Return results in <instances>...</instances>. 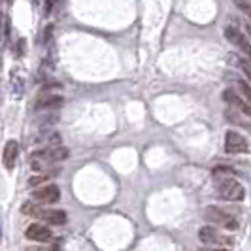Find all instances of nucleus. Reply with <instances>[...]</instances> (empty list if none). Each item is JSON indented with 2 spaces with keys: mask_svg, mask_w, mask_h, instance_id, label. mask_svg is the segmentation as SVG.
Returning <instances> with one entry per match:
<instances>
[{
  "mask_svg": "<svg viewBox=\"0 0 251 251\" xmlns=\"http://www.w3.org/2000/svg\"><path fill=\"white\" fill-rule=\"evenodd\" d=\"M215 189H217V197L228 202H240L244 201V187L238 183L234 177H219L215 179Z\"/></svg>",
  "mask_w": 251,
  "mask_h": 251,
  "instance_id": "f257e3e1",
  "label": "nucleus"
},
{
  "mask_svg": "<svg viewBox=\"0 0 251 251\" xmlns=\"http://www.w3.org/2000/svg\"><path fill=\"white\" fill-rule=\"evenodd\" d=\"M202 215H204L206 221L215 223V225L223 226V228H228V230L238 228V219H236L232 214H228V212H225V210L217 208V206H208V208L202 212Z\"/></svg>",
  "mask_w": 251,
  "mask_h": 251,
  "instance_id": "f03ea898",
  "label": "nucleus"
},
{
  "mask_svg": "<svg viewBox=\"0 0 251 251\" xmlns=\"http://www.w3.org/2000/svg\"><path fill=\"white\" fill-rule=\"evenodd\" d=\"M23 214H30L42 219V221H48L51 225H64L66 223V214L63 210H40L32 204H23Z\"/></svg>",
  "mask_w": 251,
  "mask_h": 251,
  "instance_id": "7ed1b4c3",
  "label": "nucleus"
},
{
  "mask_svg": "<svg viewBox=\"0 0 251 251\" xmlns=\"http://www.w3.org/2000/svg\"><path fill=\"white\" fill-rule=\"evenodd\" d=\"M225 151L226 153H248L250 142L236 130H228L225 136Z\"/></svg>",
  "mask_w": 251,
  "mask_h": 251,
  "instance_id": "20e7f679",
  "label": "nucleus"
},
{
  "mask_svg": "<svg viewBox=\"0 0 251 251\" xmlns=\"http://www.w3.org/2000/svg\"><path fill=\"white\" fill-rule=\"evenodd\" d=\"M223 100L232 108V110H236V112L244 113V115H248L250 117L251 115V106L250 102L246 100V99H242V97H238L232 89H225L223 91Z\"/></svg>",
  "mask_w": 251,
  "mask_h": 251,
  "instance_id": "39448f33",
  "label": "nucleus"
},
{
  "mask_svg": "<svg viewBox=\"0 0 251 251\" xmlns=\"http://www.w3.org/2000/svg\"><path fill=\"white\" fill-rule=\"evenodd\" d=\"M34 201L42 202V204H55V202L61 201V189L57 185H44V187H38L32 193Z\"/></svg>",
  "mask_w": 251,
  "mask_h": 251,
  "instance_id": "423d86ee",
  "label": "nucleus"
},
{
  "mask_svg": "<svg viewBox=\"0 0 251 251\" xmlns=\"http://www.w3.org/2000/svg\"><path fill=\"white\" fill-rule=\"evenodd\" d=\"M225 38L230 42V44H234L236 48H240L244 53H250V40H248V36H244L242 30L236 28L234 25L225 26Z\"/></svg>",
  "mask_w": 251,
  "mask_h": 251,
  "instance_id": "0eeeda50",
  "label": "nucleus"
},
{
  "mask_svg": "<svg viewBox=\"0 0 251 251\" xmlns=\"http://www.w3.org/2000/svg\"><path fill=\"white\" fill-rule=\"evenodd\" d=\"M25 236H26V240L42 242V244H44V242H50L53 234H51V230L46 225H42V223H32V225L26 226Z\"/></svg>",
  "mask_w": 251,
  "mask_h": 251,
  "instance_id": "6e6552de",
  "label": "nucleus"
},
{
  "mask_svg": "<svg viewBox=\"0 0 251 251\" xmlns=\"http://www.w3.org/2000/svg\"><path fill=\"white\" fill-rule=\"evenodd\" d=\"M17 153H19V144L15 140H8L6 146H4V155H2V161H4V168L8 172H12L15 168V161H17Z\"/></svg>",
  "mask_w": 251,
  "mask_h": 251,
  "instance_id": "1a4fd4ad",
  "label": "nucleus"
},
{
  "mask_svg": "<svg viewBox=\"0 0 251 251\" xmlns=\"http://www.w3.org/2000/svg\"><path fill=\"white\" fill-rule=\"evenodd\" d=\"M199 238H201L202 244H223L225 238L221 236V232L212 225H204L199 230Z\"/></svg>",
  "mask_w": 251,
  "mask_h": 251,
  "instance_id": "9d476101",
  "label": "nucleus"
},
{
  "mask_svg": "<svg viewBox=\"0 0 251 251\" xmlns=\"http://www.w3.org/2000/svg\"><path fill=\"white\" fill-rule=\"evenodd\" d=\"M64 104V99L59 95H44L42 99H38L36 110H57Z\"/></svg>",
  "mask_w": 251,
  "mask_h": 251,
  "instance_id": "9b49d317",
  "label": "nucleus"
},
{
  "mask_svg": "<svg viewBox=\"0 0 251 251\" xmlns=\"http://www.w3.org/2000/svg\"><path fill=\"white\" fill-rule=\"evenodd\" d=\"M226 119H228L230 123H234V125H240V126H244V128H250V117L244 115V113L236 112V110H228V112H226Z\"/></svg>",
  "mask_w": 251,
  "mask_h": 251,
  "instance_id": "f8f14e48",
  "label": "nucleus"
},
{
  "mask_svg": "<svg viewBox=\"0 0 251 251\" xmlns=\"http://www.w3.org/2000/svg\"><path fill=\"white\" fill-rule=\"evenodd\" d=\"M48 157H50L51 163H59V161H64L68 157V150L64 146H51L48 150Z\"/></svg>",
  "mask_w": 251,
  "mask_h": 251,
  "instance_id": "ddd939ff",
  "label": "nucleus"
},
{
  "mask_svg": "<svg viewBox=\"0 0 251 251\" xmlns=\"http://www.w3.org/2000/svg\"><path fill=\"white\" fill-rule=\"evenodd\" d=\"M230 63L236 64L238 68H242L244 70V74L250 77L251 75V66H250V61L246 59V57H238V55H230Z\"/></svg>",
  "mask_w": 251,
  "mask_h": 251,
  "instance_id": "4468645a",
  "label": "nucleus"
},
{
  "mask_svg": "<svg viewBox=\"0 0 251 251\" xmlns=\"http://www.w3.org/2000/svg\"><path fill=\"white\" fill-rule=\"evenodd\" d=\"M236 176V172L232 168H226V166H217L214 170V179H219V177H232Z\"/></svg>",
  "mask_w": 251,
  "mask_h": 251,
  "instance_id": "2eb2a0df",
  "label": "nucleus"
},
{
  "mask_svg": "<svg viewBox=\"0 0 251 251\" xmlns=\"http://www.w3.org/2000/svg\"><path fill=\"white\" fill-rule=\"evenodd\" d=\"M50 177H53V172H46V174H40V176H34L28 179V185H38V183H44L46 179H50Z\"/></svg>",
  "mask_w": 251,
  "mask_h": 251,
  "instance_id": "dca6fc26",
  "label": "nucleus"
},
{
  "mask_svg": "<svg viewBox=\"0 0 251 251\" xmlns=\"http://www.w3.org/2000/svg\"><path fill=\"white\" fill-rule=\"evenodd\" d=\"M238 85H240V89H242V93H244V97H246V100L250 102V100H251V89H250V83H248V81H240Z\"/></svg>",
  "mask_w": 251,
  "mask_h": 251,
  "instance_id": "f3484780",
  "label": "nucleus"
},
{
  "mask_svg": "<svg viewBox=\"0 0 251 251\" xmlns=\"http://www.w3.org/2000/svg\"><path fill=\"white\" fill-rule=\"evenodd\" d=\"M234 4H236L244 13H250V2H248V0H234Z\"/></svg>",
  "mask_w": 251,
  "mask_h": 251,
  "instance_id": "a211bd4d",
  "label": "nucleus"
},
{
  "mask_svg": "<svg viewBox=\"0 0 251 251\" xmlns=\"http://www.w3.org/2000/svg\"><path fill=\"white\" fill-rule=\"evenodd\" d=\"M212 251H228L226 248H219V250H212Z\"/></svg>",
  "mask_w": 251,
  "mask_h": 251,
  "instance_id": "6ab92c4d",
  "label": "nucleus"
},
{
  "mask_svg": "<svg viewBox=\"0 0 251 251\" xmlns=\"http://www.w3.org/2000/svg\"><path fill=\"white\" fill-rule=\"evenodd\" d=\"M0 21H2V19H0Z\"/></svg>",
  "mask_w": 251,
  "mask_h": 251,
  "instance_id": "aec40b11",
  "label": "nucleus"
}]
</instances>
